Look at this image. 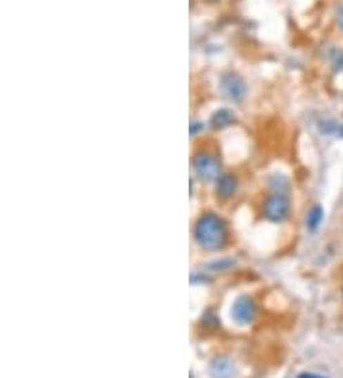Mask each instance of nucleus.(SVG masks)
<instances>
[{
	"mask_svg": "<svg viewBox=\"0 0 343 378\" xmlns=\"http://www.w3.org/2000/svg\"><path fill=\"white\" fill-rule=\"evenodd\" d=\"M193 243L202 252H220L231 243V228L221 214L204 210L193 224Z\"/></svg>",
	"mask_w": 343,
	"mask_h": 378,
	"instance_id": "f257e3e1",
	"label": "nucleus"
},
{
	"mask_svg": "<svg viewBox=\"0 0 343 378\" xmlns=\"http://www.w3.org/2000/svg\"><path fill=\"white\" fill-rule=\"evenodd\" d=\"M191 170L201 183H214L223 174L220 153L212 147H199L191 155Z\"/></svg>",
	"mask_w": 343,
	"mask_h": 378,
	"instance_id": "f03ea898",
	"label": "nucleus"
},
{
	"mask_svg": "<svg viewBox=\"0 0 343 378\" xmlns=\"http://www.w3.org/2000/svg\"><path fill=\"white\" fill-rule=\"evenodd\" d=\"M259 216L271 224H285L292 216L290 195L267 191V195L259 202Z\"/></svg>",
	"mask_w": 343,
	"mask_h": 378,
	"instance_id": "7ed1b4c3",
	"label": "nucleus"
},
{
	"mask_svg": "<svg viewBox=\"0 0 343 378\" xmlns=\"http://www.w3.org/2000/svg\"><path fill=\"white\" fill-rule=\"evenodd\" d=\"M221 96L231 104H244L248 98V85L242 75L237 71H225L220 77Z\"/></svg>",
	"mask_w": 343,
	"mask_h": 378,
	"instance_id": "20e7f679",
	"label": "nucleus"
},
{
	"mask_svg": "<svg viewBox=\"0 0 343 378\" xmlns=\"http://www.w3.org/2000/svg\"><path fill=\"white\" fill-rule=\"evenodd\" d=\"M259 306L252 294H240L231 304V319L240 327L252 325L258 319Z\"/></svg>",
	"mask_w": 343,
	"mask_h": 378,
	"instance_id": "39448f33",
	"label": "nucleus"
},
{
	"mask_svg": "<svg viewBox=\"0 0 343 378\" xmlns=\"http://www.w3.org/2000/svg\"><path fill=\"white\" fill-rule=\"evenodd\" d=\"M239 191H240V178L237 172L223 170V174L214 182V197L220 202L233 201L235 197L239 195Z\"/></svg>",
	"mask_w": 343,
	"mask_h": 378,
	"instance_id": "423d86ee",
	"label": "nucleus"
},
{
	"mask_svg": "<svg viewBox=\"0 0 343 378\" xmlns=\"http://www.w3.org/2000/svg\"><path fill=\"white\" fill-rule=\"evenodd\" d=\"M239 123V118H237V113L233 109H229V107H221V109H216L212 113V117H210V128L216 132L220 130H227V128H231L233 124Z\"/></svg>",
	"mask_w": 343,
	"mask_h": 378,
	"instance_id": "0eeeda50",
	"label": "nucleus"
},
{
	"mask_svg": "<svg viewBox=\"0 0 343 378\" xmlns=\"http://www.w3.org/2000/svg\"><path fill=\"white\" fill-rule=\"evenodd\" d=\"M324 220H326V212H324L323 205H311L307 212H305V229L309 231V233H317L318 229L323 228Z\"/></svg>",
	"mask_w": 343,
	"mask_h": 378,
	"instance_id": "6e6552de",
	"label": "nucleus"
},
{
	"mask_svg": "<svg viewBox=\"0 0 343 378\" xmlns=\"http://www.w3.org/2000/svg\"><path fill=\"white\" fill-rule=\"evenodd\" d=\"M210 374L212 378H233L237 369H235V363L225 355H220V358L212 359V363H210Z\"/></svg>",
	"mask_w": 343,
	"mask_h": 378,
	"instance_id": "1a4fd4ad",
	"label": "nucleus"
},
{
	"mask_svg": "<svg viewBox=\"0 0 343 378\" xmlns=\"http://www.w3.org/2000/svg\"><path fill=\"white\" fill-rule=\"evenodd\" d=\"M318 132L323 136L336 138V140H343V123L336 121V118H323L318 121Z\"/></svg>",
	"mask_w": 343,
	"mask_h": 378,
	"instance_id": "9d476101",
	"label": "nucleus"
},
{
	"mask_svg": "<svg viewBox=\"0 0 343 378\" xmlns=\"http://www.w3.org/2000/svg\"><path fill=\"white\" fill-rule=\"evenodd\" d=\"M267 188H269V191H275V193L290 195V178L285 176V174H271L269 180H267Z\"/></svg>",
	"mask_w": 343,
	"mask_h": 378,
	"instance_id": "9b49d317",
	"label": "nucleus"
},
{
	"mask_svg": "<svg viewBox=\"0 0 343 378\" xmlns=\"http://www.w3.org/2000/svg\"><path fill=\"white\" fill-rule=\"evenodd\" d=\"M231 267H235V260L233 258H225V260L212 262L208 266V269H212V272H225V269H231Z\"/></svg>",
	"mask_w": 343,
	"mask_h": 378,
	"instance_id": "f8f14e48",
	"label": "nucleus"
},
{
	"mask_svg": "<svg viewBox=\"0 0 343 378\" xmlns=\"http://www.w3.org/2000/svg\"><path fill=\"white\" fill-rule=\"evenodd\" d=\"M332 67H334V71L343 73V50H337L334 54V58H332Z\"/></svg>",
	"mask_w": 343,
	"mask_h": 378,
	"instance_id": "ddd939ff",
	"label": "nucleus"
},
{
	"mask_svg": "<svg viewBox=\"0 0 343 378\" xmlns=\"http://www.w3.org/2000/svg\"><path fill=\"white\" fill-rule=\"evenodd\" d=\"M206 130V124L202 123V121H193V123H191V136L193 138H197L199 136V134H202V132Z\"/></svg>",
	"mask_w": 343,
	"mask_h": 378,
	"instance_id": "4468645a",
	"label": "nucleus"
},
{
	"mask_svg": "<svg viewBox=\"0 0 343 378\" xmlns=\"http://www.w3.org/2000/svg\"><path fill=\"white\" fill-rule=\"evenodd\" d=\"M336 27L343 33V4L337 8V12H336Z\"/></svg>",
	"mask_w": 343,
	"mask_h": 378,
	"instance_id": "2eb2a0df",
	"label": "nucleus"
},
{
	"mask_svg": "<svg viewBox=\"0 0 343 378\" xmlns=\"http://www.w3.org/2000/svg\"><path fill=\"white\" fill-rule=\"evenodd\" d=\"M298 378H324V377H320L317 372H301Z\"/></svg>",
	"mask_w": 343,
	"mask_h": 378,
	"instance_id": "dca6fc26",
	"label": "nucleus"
},
{
	"mask_svg": "<svg viewBox=\"0 0 343 378\" xmlns=\"http://www.w3.org/2000/svg\"><path fill=\"white\" fill-rule=\"evenodd\" d=\"M201 2H204V4H218L220 0H201Z\"/></svg>",
	"mask_w": 343,
	"mask_h": 378,
	"instance_id": "f3484780",
	"label": "nucleus"
},
{
	"mask_svg": "<svg viewBox=\"0 0 343 378\" xmlns=\"http://www.w3.org/2000/svg\"><path fill=\"white\" fill-rule=\"evenodd\" d=\"M342 298H343V287H342Z\"/></svg>",
	"mask_w": 343,
	"mask_h": 378,
	"instance_id": "a211bd4d",
	"label": "nucleus"
},
{
	"mask_svg": "<svg viewBox=\"0 0 343 378\" xmlns=\"http://www.w3.org/2000/svg\"><path fill=\"white\" fill-rule=\"evenodd\" d=\"M191 378H194V377H193V374H191Z\"/></svg>",
	"mask_w": 343,
	"mask_h": 378,
	"instance_id": "6ab92c4d",
	"label": "nucleus"
}]
</instances>
